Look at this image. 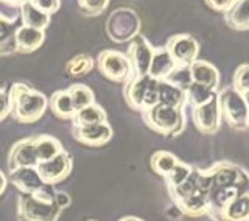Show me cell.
Segmentation results:
<instances>
[{
    "label": "cell",
    "mask_w": 249,
    "mask_h": 221,
    "mask_svg": "<svg viewBox=\"0 0 249 221\" xmlns=\"http://www.w3.org/2000/svg\"><path fill=\"white\" fill-rule=\"evenodd\" d=\"M210 188V176L207 170L192 168L182 184L168 188L175 207L182 215L196 218L209 214L207 193Z\"/></svg>",
    "instance_id": "cell-1"
},
{
    "label": "cell",
    "mask_w": 249,
    "mask_h": 221,
    "mask_svg": "<svg viewBox=\"0 0 249 221\" xmlns=\"http://www.w3.org/2000/svg\"><path fill=\"white\" fill-rule=\"evenodd\" d=\"M8 101H10V114L18 123L33 125L49 108V98L44 93L31 89L23 83H16L11 86L8 92Z\"/></svg>",
    "instance_id": "cell-2"
},
{
    "label": "cell",
    "mask_w": 249,
    "mask_h": 221,
    "mask_svg": "<svg viewBox=\"0 0 249 221\" xmlns=\"http://www.w3.org/2000/svg\"><path fill=\"white\" fill-rule=\"evenodd\" d=\"M61 209L54 204L53 185L44 184L31 195H20L18 200L19 221H58Z\"/></svg>",
    "instance_id": "cell-3"
},
{
    "label": "cell",
    "mask_w": 249,
    "mask_h": 221,
    "mask_svg": "<svg viewBox=\"0 0 249 221\" xmlns=\"http://www.w3.org/2000/svg\"><path fill=\"white\" fill-rule=\"evenodd\" d=\"M145 125L151 131L165 137H176L185 129L184 109L167 105H154L142 110Z\"/></svg>",
    "instance_id": "cell-4"
},
{
    "label": "cell",
    "mask_w": 249,
    "mask_h": 221,
    "mask_svg": "<svg viewBox=\"0 0 249 221\" xmlns=\"http://www.w3.org/2000/svg\"><path fill=\"white\" fill-rule=\"evenodd\" d=\"M218 108L221 120L228 123L232 129L243 132L248 129V98L238 93L233 88H226L216 93Z\"/></svg>",
    "instance_id": "cell-5"
},
{
    "label": "cell",
    "mask_w": 249,
    "mask_h": 221,
    "mask_svg": "<svg viewBox=\"0 0 249 221\" xmlns=\"http://www.w3.org/2000/svg\"><path fill=\"white\" fill-rule=\"evenodd\" d=\"M123 95L131 109L142 110L158 105V80L142 75V76H131L124 83Z\"/></svg>",
    "instance_id": "cell-6"
},
{
    "label": "cell",
    "mask_w": 249,
    "mask_h": 221,
    "mask_svg": "<svg viewBox=\"0 0 249 221\" xmlns=\"http://www.w3.org/2000/svg\"><path fill=\"white\" fill-rule=\"evenodd\" d=\"M139 28L140 19L131 8H119L109 16L106 22V33L109 39L119 44L137 36Z\"/></svg>",
    "instance_id": "cell-7"
},
{
    "label": "cell",
    "mask_w": 249,
    "mask_h": 221,
    "mask_svg": "<svg viewBox=\"0 0 249 221\" xmlns=\"http://www.w3.org/2000/svg\"><path fill=\"white\" fill-rule=\"evenodd\" d=\"M98 72L107 80L124 84L132 76V67L128 56L117 50H103L97 56Z\"/></svg>",
    "instance_id": "cell-8"
},
{
    "label": "cell",
    "mask_w": 249,
    "mask_h": 221,
    "mask_svg": "<svg viewBox=\"0 0 249 221\" xmlns=\"http://www.w3.org/2000/svg\"><path fill=\"white\" fill-rule=\"evenodd\" d=\"M165 50L173 59L176 70H184L198 59L199 42L192 35H176L167 42Z\"/></svg>",
    "instance_id": "cell-9"
},
{
    "label": "cell",
    "mask_w": 249,
    "mask_h": 221,
    "mask_svg": "<svg viewBox=\"0 0 249 221\" xmlns=\"http://www.w3.org/2000/svg\"><path fill=\"white\" fill-rule=\"evenodd\" d=\"M72 167H73L72 156L66 151H61L58 156L52 157L50 161L39 162L36 165V170H37V175L41 176L44 184L56 185L70 175Z\"/></svg>",
    "instance_id": "cell-10"
},
{
    "label": "cell",
    "mask_w": 249,
    "mask_h": 221,
    "mask_svg": "<svg viewBox=\"0 0 249 221\" xmlns=\"http://www.w3.org/2000/svg\"><path fill=\"white\" fill-rule=\"evenodd\" d=\"M192 118L195 128L201 134H206V136H212V134H215L220 129L221 114H220V108H218L216 93L209 101H206V103H202L199 106H193Z\"/></svg>",
    "instance_id": "cell-11"
},
{
    "label": "cell",
    "mask_w": 249,
    "mask_h": 221,
    "mask_svg": "<svg viewBox=\"0 0 249 221\" xmlns=\"http://www.w3.org/2000/svg\"><path fill=\"white\" fill-rule=\"evenodd\" d=\"M72 131L76 142L92 148L106 145L114 136V131L107 122L90 123V125H73Z\"/></svg>",
    "instance_id": "cell-12"
},
{
    "label": "cell",
    "mask_w": 249,
    "mask_h": 221,
    "mask_svg": "<svg viewBox=\"0 0 249 221\" xmlns=\"http://www.w3.org/2000/svg\"><path fill=\"white\" fill-rule=\"evenodd\" d=\"M154 47L146 41L145 36L137 35L131 39V44L128 47V52L124 53L128 56L131 67H132V76H142L148 75V69H150V62L153 56Z\"/></svg>",
    "instance_id": "cell-13"
},
{
    "label": "cell",
    "mask_w": 249,
    "mask_h": 221,
    "mask_svg": "<svg viewBox=\"0 0 249 221\" xmlns=\"http://www.w3.org/2000/svg\"><path fill=\"white\" fill-rule=\"evenodd\" d=\"M36 165L37 157L33 137L22 139L13 145L10 154H8V168H10V171L20 167H36Z\"/></svg>",
    "instance_id": "cell-14"
},
{
    "label": "cell",
    "mask_w": 249,
    "mask_h": 221,
    "mask_svg": "<svg viewBox=\"0 0 249 221\" xmlns=\"http://www.w3.org/2000/svg\"><path fill=\"white\" fill-rule=\"evenodd\" d=\"M187 70H189L190 81L207 86V88H210L212 91L218 89V84H220V72H218V69L213 64H210V62L202 61V59H196L187 67Z\"/></svg>",
    "instance_id": "cell-15"
},
{
    "label": "cell",
    "mask_w": 249,
    "mask_h": 221,
    "mask_svg": "<svg viewBox=\"0 0 249 221\" xmlns=\"http://www.w3.org/2000/svg\"><path fill=\"white\" fill-rule=\"evenodd\" d=\"M45 35L42 30L20 25L14 30V52L33 53L44 44Z\"/></svg>",
    "instance_id": "cell-16"
},
{
    "label": "cell",
    "mask_w": 249,
    "mask_h": 221,
    "mask_svg": "<svg viewBox=\"0 0 249 221\" xmlns=\"http://www.w3.org/2000/svg\"><path fill=\"white\" fill-rule=\"evenodd\" d=\"M210 218L215 221H249V192L235 196Z\"/></svg>",
    "instance_id": "cell-17"
},
{
    "label": "cell",
    "mask_w": 249,
    "mask_h": 221,
    "mask_svg": "<svg viewBox=\"0 0 249 221\" xmlns=\"http://www.w3.org/2000/svg\"><path fill=\"white\" fill-rule=\"evenodd\" d=\"M10 181L23 195H31L44 185L36 167H20L10 171Z\"/></svg>",
    "instance_id": "cell-18"
},
{
    "label": "cell",
    "mask_w": 249,
    "mask_h": 221,
    "mask_svg": "<svg viewBox=\"0 0 249 221\" xmlns=\"http://www.w3.org/2000/svg\"><path fill=\"white\" fill-rule=\"evenodd\" d=\"M175 72H176V66L173 59L170 58L165 47L163 49H154L150 69H148V76H151L158 81H162V80H168Z\"/></svg>",
    "instance_id": "cell-19"
},
{
    "label": "cell",
    "mask_w": 249,
    "mask_h": 221,
    "mask_svg": "<svg viewBox=\"0 0 249 221\" xmlns=\"http://www.w3.org/2000/svg\"><path fill=\"white\" fill-rule=\"evenodd\" d=\"M158 103L184 109L187 105L184 88L170 83L168 80L158 81Z\"/></svg>",
    "instance_id": "cell-20"
},
{
    "label": "cell",
    "mask_w": 249,
    "mask_h": 221,
    "mask_svg": "<svg viewBox=\"0 0 249 221\" xmlns=\"http://www.w3.org/2000/svg\"><path fill=\"white\" fill-rule=\"evenodd\" d=\"M226 23L237 31H248L249 30V6L248 0H235L228 11H224Z\"/></svg>",
    "instance_id": "cell-21"
},
{
    "label": "cell",
    "mask_w": 249,
    "mask_h": 221,
    "mask_svg": "<svg viewBox=\"0 0 249 221\" xmlns=\"http://www.w3.org/2000/svg\"><path fill=\"white\" fill-rule=\"evenodd\" d=\"M33 142H35L37 164L50 161L52 157L58 156L61 151H64V147H62L61 142L56 137L49 136V134H39V136H33Z\"/></svg>",
    "instance_id": "cell-22"
},
{
    "label": "cell",
    "mask_w": 249,
    "mask_h": 221,
    "mask_svg": "<svg viewBox=\"0 0 249 221\" xmlns=\"http://www.w3.org/2000/svg\"><path fill=\"white\" fill-rule=\"evenodd\" d=\"M49 106H50L52 112L56 117L62 118V120H72L76 112L67 89L54 92L49 100Z\"/></svg>",
    "instance_id": "cell-23"
},
{
    "label": "cell",
    "mask_w": 249,
    "mask_h": 221,
    "mask_svg": "<svg viewBox=\"0 0 249 221\" xmlns=\"http://www.w3.org/2000/svg\"><path fill=\"white\" fill-rule=\"evenodd\" d=\"M19 8H20V18H22V22H23V25H25V27H31V28L44 31L47 27L50 25L52 16L39 11L37 8H35L33 5L30 3V0L23 2Z\"/></svg>",
    "instance_id": "cell-24"
},
{
    "label": "cell",
    "mask_w": 249,
    "mask_h": 221,
    "mask_svg": "<svg viewBox=\"0 0 249 221\" xmlns=\"http://www.w3.org/2000/svg\"><path fill=\"white\" fill-rule=\"evenodd\" d=\"M72 122H73V125L101 123V122H107V115L103 108L98 106L97 103H92L83 109H78L72 118Z\"/></svg>",
    "instance_id": "cell-25"
},
{
    "label": "cell",
    "mask_w": 249,
    "mask_h": 221,
    "mask_svg": "<svg viewBox=\"0 0 249 221\" xmlns=\"http://www.w3.org/2000/svg\"><path fill=\"white\" fill-rule=\"evenodd\" d=\"M179 162L178 157L170 153V151H163V149H160V151H156L151 159H150V167L151 170L156 173L158 176H162L165 178L168 173L173 170L175 165Z\"/></svg>",
    "instance_id": "cell-26"
},
{
    "label": "cell",
    "mask_w": 249,
    "mask_h": 221,
    "mask_svg": "<svg viewBox=\"0 0 249 221\" xmlns=\"http://www.w3.org/2000/svg\"><path fill=\"white\" fill-rule=\"evenodd\" d=\"M184 91H185V103L192 105V108L206 103V101H209L216 93V91H212L210 88H207V86H202L193 81L187 84Z\"/></svg>",
    "instance_id": "cell-27"
},
{
    "label": "cell",
    "mask_w": 249,
    "mask_h": 221,
    "mask_svg": "<svg viewBox=\"0 0 249 221\" xmlns=\"http://www.w3.org/2000/svg\"><path fill=\"white\" fill-rule=\"evenodd\" d=\"M93 66H95V61H93L90 55L81 53L69 59V62L66 64V72L73 78H80L92 72Z\"/></svg>",
    "instance_id": "cell-28"
},
{
    "label": "cell",
    "mask_w": 249,
    "mask_h": 221,
    "mask_svg": "<svg viewBox=\"0 0 249 221\" xmlns=\"http://www.w3.org/2000/svg\"><path fill=\"white\" fill-rule=\"evenodd\" d=\"M67 92H69L70 98H72L75 110L95 103V97H93L92 89L86 84H72L67 89Z\"/></svg>",
    "instance_id": "cell-29"
},
{
    "label": "cell",
    "mask_w": 249,
    "mask_h": 221,
    "mask_svg": "<svg viewBox=\"0 0 249 221\" xmlns=\"http://www.w3.org/2000/svg\"><path fill=\"white\" fill-rule=\"evenodd\" d=\"M16 19H5L0 14V55H10L14 52V28L11 23Z\"/></svg>",
    "instance_id": "cell-30"
},
{
    "label": "cell",
    "mask_w": 249,
    "mask_h": 221,
    "mask_svg": "<svg viewBox=\"0 0 249 221\" xmlns=\"http://www.w3.org/2000/svg\"><path fill=\"white\" fill-rule=\"evenodd\" d=\"M192 165H189V164H184L182 161H179L175 167H173V170H171L168 175L163 178L165 179V184H167V187L168 188H171V187H176V185H179V184H182L184 181L189 178V175L192 173Z\"/></svg>",
    "instance_id": "cell-31"
},
{
    "label": "cell",
    "mask_w": 249,
    "mask_h": 221,
    "mask_svg": "<svg viewBox=\"0 0 249 221\" xmlns=\"http://www.w3.org/2000/svg\"><path fill=\"white\" fill-rule=\"evenodd\" d=\"M232 88L235 89L238 93H241L243 97L248 98V93H249V66L246 62L240 64L233 74V84Z\"/></svg>",
    "instance_id": "cell-32"
},
{
    "label": "cell",
    "mask_w": 249,
    "mask_h": 221,
    "mask_svg": "<svg viewBox=\"0 0 249 221\" xmlns=\"http://www.w3.org/2000/svg\"><path fill=\"white\" fill-rule=\"evenodd\" d=\"M109 5V0H78V6L86 16H100Z\"/></svg>",
    "instance_id": "cell-33"
},
{
    "label": "cell",
    "mask_w": 249,
    "mask_h": 221,
    "mask_svg": "<svg viewBox=\"0 0 249 221\" xmlns=\"http://www.w3.org/2000/svg\"><path fill=\"white\" fill-rule=\"evenodd\" d=\"M30 3L35 8H37L39 11H42L49 16L59 11V8H61V0H30Z\"/></svg>",
    "instance_id": "cell-34"
},
{
    "label": "cell",
    "mask_w": 249,
    "mask_h": 221,
    "mask_svg": "<svg viewBox=\"0 0 249 221\" xmlns=\"http://www.w3.org/2000/svg\"><path fill=\"white\" fill-rule=\"evenodd\" d=\"M207 3L209 8H212L213 11H218V13H224L228 11V8L235 2V0H204Z\"/></svg>",
    "instance_id": "cell-35"
},
{
    "label": "cell",
    "mask_w": 249,
    "mask_h": 221,
    "mask_svg": "<svg viewBox=\"0 0 249 221\" xmlns=\"http://www.w3.org/2000/svg\"><path fill=\"white\" fill-rule=\"evenodd\" d=\"M6 115H10V101H8V92L0 89V122L5 120Z\"/></svg>",
    "instance_id": "cell-36"
},
{
    "label": "cell",
    "mask_w": 249,
    "mask_h": 221,
    "mask_svg": "<svg viewBox=\"0 0 249 221\" xmlns=\"http://www.w3.org/2000/svg\"><path fill=\"white\" fill-rule=\"evenodd\" d=\"M54 204H56L61 210H64L72 204V198H70V195L66 192H54Z\"/></svg>",
    "instance_id": "cell-37"
},
{
    "label": "cell",
    "mask_w": 249,
    "mask_h": 221,
    "mask_svg": "<svg viewBox=\"0 0 249 221\" xmlns=\"http://www.w3.org/2000/svg\"><path fill=\"white\" fill-rule=\"evenodd\" d=\"M23 2H27V0H0V3H3V5H8V6H20Z\"/></svg>",
    "instance_id": "cell-38"
},
{
    "label": "cell",
    "mask_w": 249,
    "mask_h": 221,
    "mask_svg": "<svg viewBox=\"0 0 249 221\" xmlns=\"http://www.w3.org/2000/svg\"><path fill=\"white\" fill-rule=\"evenodd\" d=\"M6 183H8V181H6L5 175H3L2 171H0V196H2V195H3V192H5V188H6Z\"/></svg>",
    "instance_id": "cell-39"
},
{
    "label": "cell",
    "mask_w": 249,
    "mask_h": 221,
    "mask_svg": "<svg viewBox=\"0 0 249 221\" xmlns=\"http://www.w3.org/2000/svg\"><path fill=\"white\" fill-rule=\"evenodd\" d=\"M119 221H143V220L137 217H124V218H120Z\"/></svg>",
    "instance_id": "cell-40"
},
{
    "label": "cell",
    "mask_w": 249,
    "mask_h": 221,
    "mask_svg": "<svg viewBox=\"0 0 249 221\" xmlns=\"http://www.w3.org/2000/svg\"><path fill=\"white\" fill-rule=\"evenodd\" d=\"M89 221H97V220H89Z\"/></svg>",
    "instance_id": "cell-41"
}]
</instances>
